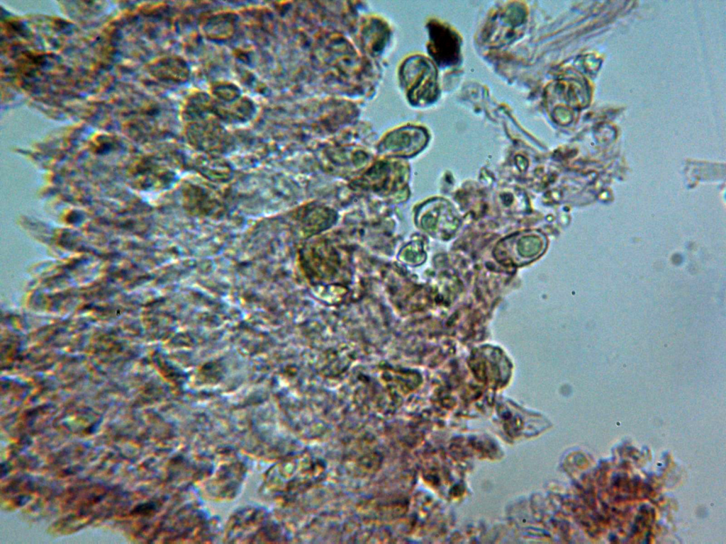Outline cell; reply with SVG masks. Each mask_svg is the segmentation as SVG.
Returning <instances> with one entry per match:
<instances>
[{
	"label": "cell",
	"mask_w": 726,
	"mask_h": 544,
	"mask_svg": "<svg viewBox=\"0 0 726 544\" xmlns=\"http://www.w3.org/2000/svg\"><path fill=\"white\" fill-rule=\"evenodd\" d=\"M430 30V52L442 66L455 64L459 57L460 39L450 28L435 23Z\"/></svg>",
	"instance_id": "1"
}]
</instances>
